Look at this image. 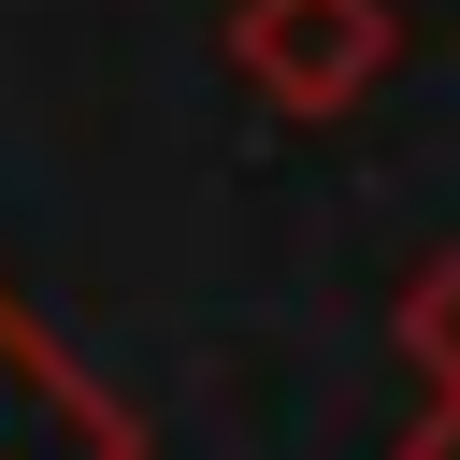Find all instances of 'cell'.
<instances>
[{
  "mask_svg": "<svg viewBox=\"0 0 460 460\" xmlns=\"http://www.w3.org/2000/svg\"><path fill=\"white\" fill-rule=\"evenodd\" d=\"M402 58V14L388 0H230V72L244 101H273L288 129H331L388 86Z\"/></svg>",
  "mask_w": 460,
  "mask_h": 460,
  "instance_id": "cell-1",
  "label": "cell"
},
{
  "mask_svg": "<svg viewBox=\"0 0 460 460\" xmlns=\"http://www.w3.org/2000/svg\"><path fill=\"white\" fill-rule=\"evenodd\" d=\"M0 460H144L129 402L0 288Z\"/></svg>",
  "mask_w": 460,
  "mask_h": 460,
  "instance_id": "cell-2",
  "label": "cell"
},
{
  "mask_svg": "<svg viewBox=\"0 0 460 460\" xmlns=\"http://www.w3.org/2000/svg\"><path fill=\"white\" fill-rule=\"evenodd\" d=\"M388 345L417 359V388H460V244H431L388 302Z\"/></svg>",
  "mask_w": 460,
  "mask_h": 460,
  "instance_id": "cell-3",
  "label": "cell"
},
{
  "mask_svg": "<svg viewBox=\"0 0 460 460\" xmlns=\"http://www.w3.org/2000/svg\"><path fill=\"white\" fill-rule=\"evenodd\" d=\"M402 460H460V388H431V417L402 431Z\"/></svg>",
  "mask_w": 460,
  "mask_h": 460,
  "instance_id": "cell-4",
  "label": "cell"
}]
</instances>
